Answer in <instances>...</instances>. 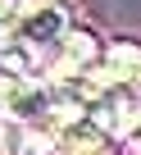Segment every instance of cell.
Segmentation results:
<instances>
[{"label":"cell","instance_id":"cell-1","mask_svg":"<svg viewBox=\"0 0 141 155\" xmlns=\"http://www.w3.org/2000/svg\"><path fill=\"white\" fill-rule=\"evenodd\" d=\"M68 28V9L59 0H18V18H14V37L18 46H27L32 55H41L46 46H55Z\"/></svg>","mask_w":141,"mask_h":155},{"label":"cell","instance_id":"cell-2","mask_svg":"<svg viewBox=\"0 0 141 155\" xmlns=\"http://www.w3.org/2000/svg\"><path fill=\"white\" fill-rule=\"evenodd\" d=\"M91 78H96L100 87H132V82H136V46H132V41L109 46V50L96 59Z\"/></svg>","mask_w":141,"mask_h":155},{"label":"cell","instance_id":"cell-3","mask_svg":"<svg viewBox=\"0 0 141 155\" xmlns=\"http://www.w3.org/2000/svg\"><path fill=\"white\" fill-rule=\"evenodd\" d=\"M14 18H18V0H0V41L14 37Z\"/></svg>","mask_w":141,"mask_h":155},{"label":"cell","instance_id":"cell-4","mask_svg":"<svg viewBox=\"0 0 141 155\" xmlns=\"http://www.w3.org/2000/svg\"><path fill=\"white\" fill-rule=\"evenodd\" d=\"M0 155H37V150H27V146H23V150H0Z\"/></svg>","mask_w":141,"mask_h":155},{"label":"cell","instance_id":"cell-5","mask_svg":"<svg viewBox=\"0 0 141 155\" xmlns=\"http://www.w3.org/2000/svg\"><path fill=\"white\" fill-rule=\"evenodd\" d=\"M0 110H5V78H0Z\"/></svg>","mask_w":141,"mask_h":155},{"label":"cell","instance_id":"cell-6","mask_svg":"<svg viewBox=\"0 0 141 155\" xmlns=\"http://www.w3.org/2000/svg\"><path fill=\"white\" fill-rule=\"evenodd\" d=\"M91 155H114V150H109V146H100V150H91Z\"/></svg>","mask_w":141,"mask_h":155}]
</instances>
